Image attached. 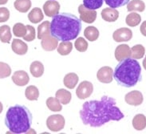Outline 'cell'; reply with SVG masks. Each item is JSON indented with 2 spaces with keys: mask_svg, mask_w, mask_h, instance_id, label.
Instances as JSON below:
<instances>
[{
  "mask_svg": "<svg viewBox=\"0 0 146 134\" xmlns=\"http://www.w3.org/2000/svg\"><path fill=\"white\" fill-rule=\"evenodd\" d=\"M116 100L107 96L101 100H90L82 104L79 112L84 125L94 128H99L110 121H118L124 118V114L116 105Z\"/></svg>",
  "mask_w": 146,
  "mask_h": 134,
  "instance_id": "cell-1",
  "label": "cell"
},
{
  "mask_svg": "<svg viewBox=\"0 0 146 134\" xmlns=\"http://www.w3.org/2000/svg\"><path fill=\"white\" fill-rule=\"evenodd\" d=\"M82 31V20L70 13H61L53 17L50 35L61 41L76 39Z\"/></svg>",
  "mask_w": 146,
  "mask_h": 134,
  "instance_id": "cell-2",
  "label": "cell"
},
{
  "mask_svg": "<svg viewBox=\"0 0 146 134\" xmlns=\"http://www.w3.org/2000/svg\"><path fill=\"white\" fill-rule=\"evenodd\" d=\"M113 77L117 83L122 87H134L142 78L141 65L136 59L130 57L123 59L115 68Z\"/></svg>",
  "mask_w": 146,
  "mask_h": 134,
  "instance_id": "cell-3",
  "label": "cell"
},
{
  "mask_svg": "<svg viewBox=\"0 0 146 134\" xmlns=\"http://www.w3.org/2000/svg\"><path fill=\"white\" fill-rule=\"evenodd\" d=\"M32 119L31 112L27 107L16 104L8 108L5 125L13 133H26L31 127Z\"/></svg>",
  "mask_w": 146,
  "mask_h": 134,
  "instance_id": "cell-4",
  "label": "cell"
},
{
  "mask_svg": "<svg viewBox=\"0 0 146 134\" xmlns=\"http://www.w3.org/2000/svg\"><path fill=\"white\" fill-rule=\"evenodd\" d=\"M65 118L60 114L51 115L46 120V126L52 132H59L65 127Z\"/></svg>",
  "mask_w": 146,
  "mask_h": 134,
  "instance_id": "cell-5",
  "label": "cell"
},
{
  "mask_svg": "<svg viewBox=\"0 0 146 134\" xmlns=\"http://www.w3.org/2000/svg\"><path fill=\"white\" fill-rule=\"evenodd\" d=\"M78 13L80 15V20L86 24H93L97 19V12L95 11V10L88 9L83 4L79 5Z\"/></svg>",
  "mask_w": 146,
  "mask_h": 134,
  "instance_id": "cell-6",
  "label": "cell"
},
{
  "mask_svg": "<svg viewBox=\"0 0 146 134\" xmlns=\"http://www.w3.org/2000/svg\"><path fill=\"white\" fill-rule=\"evenodd\" d=\"M94 92V86L93 83L90 81H82L80 83L78 87L76 90V95L79 99L81 100H85V99L90 97L91 94Z\"/></svg>",
  "mask_w": 146,
  "mask_h": 134,
  "instance_id": "cell-7",
  "label": "cell"
},
{
  "mask_svg": "<svg viewBox=\"0 0 146 134\" xmlns=\"http://www.w3.org/2000/svg\"><path fill=\"white\" fill-rule=\"evenodd\" d=\"M97 78L101 83H110L113 81V70L109 66L101 67L98 71Z\"/></svg>",
  "mask_w": 146,
  "mask_h": 134,
  "instance_id": "cell-8",
  "label": "cell"
},
{
  "mask_svg": "<svg viewBox=\"0 0 146 134\" xmlns=\"http://www.w3.org/2000/svg\"><path fill=\"white\" fill-rule=\"evenodd\" d=\"M133 38V32L129 28H121L116 30L113 34V39L116 42H127Z\"/></svg>",
  "mask_w": 146,
  "mask_h": 134,
  "instance_id": "cell-9",
  "label": "cell"
},
{
  "mask_svg": "<svg viewBox=\"0 0 146 134\" xmlns=\"http://www.w3.org/2000/svg\"><path fill=\"white\" fill-rule=\"evenodd\" d=\"M60 10V4L55 0L46 1L43 5V11L48 17H54L58 14Z\"/></svg>",
  "mask_w": 146,
  "mask_h": 134,
  "instance_id": "cell-10",
  "label": "cell"
},
{
  "mask_svg": "<svg viewBox=\"0 0 146 134\" xmlns=\"http://www.w3.org/2000/svg\"><path fill=\"white\" fill-rule=\"evenodd\" d=\"M143 95L139 91H132L130 92L127 93L125 96V102L133 106H138L143 103Z\"/></svg>",
  "mask_w": 146,
  "mask_h": 134,
  "instance_id": "cell-11",
  "label": "cell"
},
{
  "mask_svg": "<svg viewBox=\"0 0 146 134\" xmlns=\"http://www.w3.org/2000/svg\"><path fill=\"white\" fill-rule=\"evenodd\" d=\"M12 81L18 86H25L30 81V77L27 72L23 70L16 71L12 75Z\"/></svg>",
  "mask_w": 146,
  "mask_h": 134,
  "instance_id": "cell-12",
  "label": "cell"
},
{
  "mask_svg": "<svg viewBox=\"0 0 146 134\" xmlns=\"http://www.w3.org/2000/svg\"><path fill=\"white\" fill-rule=\"evenodd\" d=\"M41 46L42 49L46 51H52L55 50L58 46V40L50 34L44 37L41 42Z\"/></svg>",
  "mask_w": 146,
  "mask_h": 134,
  "instance_id": "cell-13",
  "label": "cell"
},
{
  "mask_svg": "<svg viewBox=\"0 0 146 134\" xmlns=\"http://www.w3.org/2000/svg\"><path fill=\"white\" fill-rule=\"evenodd\" d=\"M115 58L117 61H121L123 59L131 57V48L127 44L118 45L115 50Z\"/></svg>",
  "mask_w": 146,
  "mask_h": 134,
  "instance_id": "cell-14",
  "label": "cell"
},
{
  "mask_svg": "<svg viewBox=\"0 0 146 134\" xmlns=\"http://www.w3.org/2000/svg\"><path fill=\"white\" fill-rule=\"evenodd\" d=\"M12 51L17 55H23L27 54L28 51V46L26 43L19 39H14L11 44Z\"/></svg>",
  "mask_w": 146,
  "mask_h": 134,
  "instance_id": "cell-15",
  "label": "cell"
},
{
  "mask_svg": "<svg viewBox=\"0 0 146 134\" xmlns=\"http://www.w3.org/2000/svg\"><path fill=\"white\" fill-rule=\"evenodd\" d=\"M102 17L106 22H115L118 20L119 12L114 8H105L102 11Z\"/></svg>",
  "mask_w": 146,
  "mask_h": 134,
  "instance_id": "cell-16",
  "label": "cell"
},
{
  "mask_svg": "<svg viewBox=\"0 0 146 134\" xmlns=\"http://www.w3.org/2000/svg\"><path fill=\"white\" fill-rule=\"evenodd\" d=\"M78 75L76 73H74V72L68 73L64 77V85L69 89H74L76 87L77 83H78Z\"/></svg>",
  "mask_w": 146,
  "mask_h": 134,
  "instance_id": "cell-17",
  "label": "cell"
},
{
  "mask_svg": "<svg viewBox=\"0 0 146 134\" xmlns=\"http://www.w3.org/2000/svg\"><path fill=\"white\" fill-rule=\"evenodd\" d=\"M30 71L35 78H39L44 73V66L40 61H34L30 66Z\"/></svg>",
  "mask_w": 146,
  "mask_h": 134,
  "instance_id": "cell-18",
  "label": "cell"
},
{
  "mask_svg": "<svg viewBox=\"0 0 146 134\" xmlns=\"http://www.w3.org/2000/svg\"><path fill=\"white\" fill-rule=\"evenodd\" d=\"M44 15L39 7H35L28 14V19L32 24H38L43 20Z\"/></svg>",
  "mask_w": 146,
  "mask_h": 134,
  "instance_id": "cell-19",
  "label": "cell"
},
{
  "mask_svg": "<svg viewBox=\"0 0 146 134\" xmlns=\"http://www.w3.org/2000/svg\"><path fill=\"white\" fill-rule=\"evenodd\" d=\"M55 96L58 99V100L62 104H68L70 102L72 98L71 92L64 89V88H61L59 90L57 91Z\"/></svg>",
  "mask_w": 146,
  "mask_h": 134,
  "instance_id": "cell-20",
  "label": "cell"
},
{
  "mask_svg": "<svg viewBox=\"0 0 146 134\" xmlns=\"http://www.w3.org/2000/svg\"><path fill=\"white\" fill-rule=\"evenodd\" d=\"M145 9V4L142 0H132L127 4L128 11H139L143 12Z\"/></svg>",
  "mask_w": 146,
  "mask_h": 134,
  "instance_id": "cell-21",
  "label": "cell"
},
{
  "mask_svg": "<svg viewBox=\"0 0 146 134\" xmlns=\"http://www.w3.org/2000/svg\"><path fill=\"white\" fill-rule=\"evenodd\" d=\"M133 126L136 130H143L146 128V117L143 114H137L133 119Z\"/></svg>",
  "mask_w": 146,
  "mask_h": 134,
  "instance_id": "cell-22",
  "label": "cell"
},
{
  "mask_svg": "<svg viewBox=\"0 0 146 134\" xmlns=\"http://www.w3.org/2000/svg\"><path fill=\"white\" fill-rule=\"evenodd\" d=\"M50 34V23L44 21L38 27V39L42 40L44 37Z\"/></svg>",
  "mask_w": 146,
  "mask_h": 134,
  "instance_id": "cell-23",
  "label": "cell"
},
{
  "mask_svg": "<svg viewBox=\"0 0 146 134\" xmlns=\"http://www.w3.org/2000/svg\"><path fill=\"white\" fill-rule=\"evenodd\" d=\"M12 39L11 28L8 25H3L0 27V40L4 44H9Z\"/></svg>",
  "mask_w": 146,
  "mask_h": 134,
  "instance_id": "cell-24",
  "label": "cell"
},
{
  "mask_svg": "<svg viewBox=\"0 0 146 134\" xmlns=\"http://www.w3.org/2000/svg\"><path fill=\"white\" fill-rule=\"evenodd\" d=\"M14 7L18 11L21 13H26L31 7V0H15V2L14 3Z\"/></svg>",
  "mask_w": 146,
  "mask_h": 134,
  "instance_id": "cell-25",
  "label": "cell"
},
{
  "mask_svg": "<svg viewBox=\"0 0 146 134\" xmlns=\"http://www.w3.org/2000/svg\"><path fill=\"white\" fill-rule=\"evenodd\" d=\"M84 36L89 41H96L99 37V31L98 29L93 26L87 27L84 31Z\"/></svg>",
  "mask_w": 146,
  "mask_h": 134,
  "instance_id": "cell-26",
  "label": "cell"
},
{
  "mask_svg": "<svg viewBox=\"0 0 146 134\" xmlns=\"http://www.w3.org/2000/svg\"><path fill=\"white\" fill-rule=\"evenodd\" d=\"M46 103L48 108L52 112H60L62 109V104L57 97H49Z\"/></svg>",
  "mask_w": 146,
  "mask_h": 134,
  "instance_id": "cell-27",
  "label": "cell"
},
{
  "mask_svg": "<svg viewBox=\"0 0 146 134\" xmlns=\"http://www.w3.org/2000/svg\"><path fill=\"white\" fill-rule=\"evenodd\" d=\"M73 44L70 41H62L57 47V51L61 55H67L72 51Z\"/></svg>",
  "mask_w": 146,
  "mask_h": 134,
  "instance_id": "cell-28",
  "label": "cell"
},
{
  "mask_svg": "<svg viewBox=\"0 0 146 134\" xmlns=\"http://www.w3.org/2000/svg\"><path fill=\"white\" fill-rule=\"evenodd\" d=\"M145 53V48L141 44L134 45L131 48V58L133 59H141L144 57Z\"/></svg>",
  "mask_w": 146,
  "mask_h": 134,
  "instance_id": "cell-29",
  "label": "cell"
},
{
  "mask_svg": "<svg viewBox=\"0 0 146 134\" xmlns=\"http://www.w3.org/2000/svg\"><path fill=\"white\" fill-rule=\"evenodd\" d=\"M25 96L29 100H31V101L37 100L39 96V91L38 89V88L35 87V85H31L26 88Z\"/></svg>",
  "mask_w": 146,
  "mask_h": 134,
  "instance_id": "cell-30",
  "label": "cell"
},
{
  "mask_svg": "<svg viewBox=\"0 0 146 134\" xmlns=\"http://www.w3.org/2000/svg\"><path fill=\"white\" fill-rule=\"evenodd\" d=\"M141 21V15L137 14V13H130L127 15L126 19H125V23L129 27H136L140 24Z\"/></svg>",
  "mask_w": 146,
  "mask_h": 134,
  "instance_id": "cell-31",
  "label": "cell"
},
{
  "mask_svg": "<svg viewBox=\"0 0 146 134\" xmlns=\"http://www.w3.org/2000/svg\"><path fill=\"white\" fill-rule=\"evenodd\" d=\"M13 33L16 37L23 38L27 34V25L18 23L14 25L13 27Z\"/></svg>",
  "mask_w": 146,
  "mask_h": 134,
  "instance_id": "cell-32",
  "label": "cell"
},
{
  "mask_svg": "<svg viewBox=\"0 0 146 134\" xmlns=\"http://www.w3.org/2000/svg\"><path fill=\"white\" fill-rule=\"evenodd\" d=\"M83 5L88 9L97 10L102 6L104 0H82Z\"/></svg>",
  "mask_w": 146,
  "mask_h": 134,
  "instance_id": "cell-33",
  "label": "cell"
},
{
  "mask_svg": "<svg viewBox=\"0 0 146 134\" xmlns=\"http://www.w3.org/2000/svg\"><path fill=\"white\" fill-rule=\"evenodd\" d=\"M88 43L87 41L82 37H80V38H78L77 40H75L74 43V47L75 48L78 50L80 52H85L86 51V50L88 49Z\"/></svg>",
  "mask_w": 146,
  "mask_h": 134,
  "instance_id": "cell-34",
  "label": "cell"
},
{
  "mask_svg": "<svg viewBox=\"0 0 146 134\" xmlns=\"http://www.w3.org/2000/svg\"><path fill=\"white\" fill-rule=\"evenodd\" d=\"M11 74V68L7 63L0 62V79L9 77Z\"/></svg>",
  "mask_w": 146,
  "mask_h": 134,
  "instance_id": "cell-35",
  "label": "cell"
},
{
  "mask_svg": "<svg viewBox=\"0 0 146 134\" xmlns=\"http://www.w3.org/2000/svg\"><path fill=\"white\" fill-rule=\"evenodd\" d=\"M106 3L111 8H117L129 3V0H105Z\"/></svg>",
  "mask_w": 146,
  "mask_h": 134,
  "instance_id": "cell-36",
  "label": "cell"
},
{
  "mask_svg": "<svg viewBox=\"0 0 146 134\" xmlns=\"http://www.w3.org/2000/svg\"><path fill=\"white\" fill-rule=\"evenodd\" d=\"M35 29L31 25H27V34L23 37V40L27 42H31L35 40Z\"/></svg>",
  "mask_w": 146,
  "mask_h": 134,
  "instance_id": "cell-37",
  "label": "cell"
},
{
  "mask_svg": "<svg viewBox=\"0 0 146 134\" xmlns=\"http://www.w3.org/2000/svg\"><path fill=\"white\" fill-rule=\"evenodd\" d=\"M10 19V11L7 7H0V23L7 22Z\"/></svg>",
  "mask_w": 146,
  "mask_h": 134,
  "instance_id": "cell-38",
  "label": "cell"
},
{
  "mask_svg": "<svg viewBox=\"0 0 146 134\" xmlns=\"http://www.w3.org/2000/svg\"><path fill=\"white\" fill-rule=\"evenodd\" d=\"M140 31L141 32L143 36L146 37V21H144L140 28Z\"/></svg>",
  "mask_w": 146,
  "mask_h": 134,
  "instance_id": "cell-39",
  "label": "cell"
},
{
  "mask_svg": "<svg viewBox=\"0 0 146 134\" xmlns=\"http://www.w3.org/2000/svg\"><path fill=\"white\" fill-rule=\"evenodd\" d=\"M8 0H0V5H4V4L7 3Z\"/></svg>",
  "mask_w": 146,
  "mask_h": 134,
  "instance_id": "cell-40",
  "label": "cell"
},
{
  "mask_svg": "<svg viewBox=\"0 0 146 134\" xmlns=\"http://www.w3.org/2000/svg\"><path fill=\"white\" fill-rule=\"evenodd\" d=\"M143 67H144V68L146 70V56L145 58L144 59V60H143Z\"/></svg>",
  "mask_w": 146,
  "mask_h": 134,
  "instance_id": "cell-41",
  "label": "cell"
},
{
  "mask_svg": "<svg viewBox=\"0 0 146 134\" xmlns=\"http://www.w3.org/2000/svg\"><path fill=\"white\" fill-rule=\"evenodd\" d=\"M3 104L0 101V114H1V112H3Z\"/></svg>",
  "mask_w": 146,
  "mask_h": 134,
  "instance_id": "cell-42",
  "label": "cell"
}]
</instances>
